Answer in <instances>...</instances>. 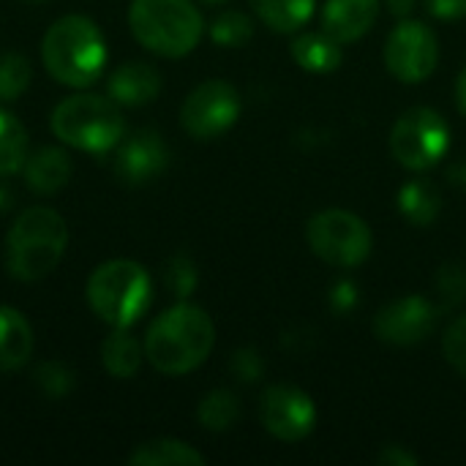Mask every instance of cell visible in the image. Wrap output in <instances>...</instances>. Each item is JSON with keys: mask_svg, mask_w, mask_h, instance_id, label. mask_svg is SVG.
I'll use <instances>...</instances> for the list:
<instances>
[{"mask_svg": "<svg viewBox=\"0 0 466 466\" xmlns=\"http://www.w3.org/2000/svg\"><path fill=\"white\" fill-rule=\"evenodd\" d=\"M429 14L445 22H456L466 16V0H423Z\"/></svg>", "mask_w": 466, "mask_h": 466, "instance_id": "1f68e13d", "label": "cell"}, {"mask_svg": "<svg viewBox=\"0 0 466 466\" xmlns=\"http://www.w3.org/2000/svg\"><path fill=\"white\" fill-rule=\"evenodd\" d=\"M68 243L66 221L52 208H27L5 238V265L16 281H41L63 259Z\"/></svg>", "mask_w": 466, "mask_h": 466, "instance_id": "3957f363", "label": "cell"}, {"mask_svg": "<svg viewBox=\"0 0 466 466\" xmlns=\"http://www.w3.org/2000/svg\"><path fill=\"white\" fill-rule=\"evenodd\" d=\"M448 177H451V183H453V186H459V188H466V158H464V161H459V164H453V167H451Z\"/></svg>", "mask_w": 466, "mask_h": 466, "instance_id": "d590c367", "label": "cell"}, {"mask_svg": "<svg viewBox=\"0 0 466 466\" xmlns=\"http://www.w3.org/2000/svg\"><path fill=\"white\" fill-rule=\"evenodd\" d=\"M442 352H445V360H448L461 377H466V317L453 319V322L445 328Z\"/></svg>", "mask_w": 466, "mask_h": 466, "instance_id": "f1b7e54d", "label": "cell"}, {"mask_svg": "<svg viewBox=\"0 0 466 466\" xmlns=\"http://www.w3.org/2000/svg\"><path fill=\"white\" fill-rule=\"evenodd\" d=\"M25 3H41V0H25Z\"/></svg>", "mask_w": 466, "mask_h": 466, "instance_id": "ab89813d", "label": "cell"}, {"mask_svg": "<svg viewBox=\"0 0 466 466\" xmlns=\"http://www.w3.org/2000/svg\"><path fill=\"white\" fill-rule=\"evenodd\" d=\"M52 131L55 137L76 150L87 153H106L117 147L126 134L120 104L109 96L79 93L63 98L52 112Z\"/></svg>", "mask_w": 466, "mask_h": 466, "instance_id": "8992f818", "label": "cell"}, {"mask_svg": "<svg viewBox=\"0 0 466 466\" xmlns=\"http://www.w3.org/2000/svg\"><path fill=\"white\" fill-rule=\"evenodd\" d=\"M216 344V328L205 309L177 303L158 314L145 336V358L161 374L180 377L199 369Z\"/></svg>", "mask_w": 466, "mask_h": 466, "instance_id": "6da1fadb", "label": "cell"}, {"mask_svg": "<svg viewBox=\"0 0 466 466\" xmlns=\"http://www.w3.org/2000/svg\"><path fill=\"white\" fill-rule=\"evenodd\" d=\"M128 464L134 466H202L205 464V456L183 442V440H150L145 445H139L131 456H128Z\"/></svg>", "mask_w": 466, "mask_h": 466, "instance_id": "d6986e66", "label": "cell"}, {"mask_svg": "<svg viewBox=\"0 0 466 466\" xmlns=\"http://www.w3.org/2000/svg\"><path fill=\"white\" fill-rule=\"evenodd\" d=\"M388 8H390V14H393V16L404 19V16H410V14H412L415 0H388Z\"/></svg>", "mask_w": 466, "mask_h": 466, "instance_id": "e575fe53", "label": "cell"}, {"mask_svg": "<svg viewBox=\"0 0 466 466\" xmlns=\"http://www.w3.org/2000/svg\"><path fill=\"white\" fill-rule=\"evenodd\" d=\"M106 93L120 106H142V104H150L161 93V74L153 66H147V63H126V66H120L109 76Z\"/></svg>", "mask_w": 466, "mask_h": 466, "instance_id": "9a60e30c", "label": "cell"}, {"mask_svg": "<svg viewBox=\"0 0 466 466\" xmlns=\"http://www.w3.org/2000/svg\"><path fill=\"white\" fill-rule=\"evenodd\" d=\"M145 358V347L137 344L134 336L126 333V328H115L101 341V363L115 380H128L139 371Z\"/></svg>", "mask_w": 466, "mask_h": 466, "instance_id": "44dd1931", "label": "cell"}, {"mask_svg": "<svg viewBox=\"0 0 466 466\" xmlns=\"http://www.w3.org/2000/svg\"><path fill=\"white\" fill-rule=\"evenodd\" d=\"M25 183L35 194H55L71 177V158L60 147H41L25 158Z\"/></svg>", "mask_w": 466, "mask_h": 466, "instance_id": "2e32d148", "label": "cell"}, {"mask_svg": "<svg viewBox=\"0 0 466 466\" xmlns=\"http://www.w3.org/2000/svg\"><path fill=\"white\" fill-rule=\"evenodd\" d=\"M309 248L330 268H358L369 259L374 248V235L369 224L341 208H328L309 218L306 224Z\"/></svg>", "mask_w": 466, "mask_h": 466, "instance_id": "52a82bcc", "label": "cell"}, {"mask_svg": "<svg viewBox=\"0 0 466 466\" xmlns=\"http://www.w3.org/2000/svg\"><path fill=\"white\" fill-rule=\"evenodd\" d=\"M128 25L134 38L161 57L188 55L205 33V19L191 0H134Z\"/></svg>", "mask_w": 466, "mask_h": 466, "instance_id": "5b68a950", "label": "cell"}, {"mask_svg": "<svg viewBox=\"0 0 466 466\" xmlns=\"http://www.w3.org/2000/svg\"><path fill=\"white\" fill-rule=\"evenodd\" d=\"M399 210L415 227H431L440 218L442 197L431 180H410L399 191Z\"/></svg>", "mask_w": 466, "mask_h": 466, "instance_id": "ffe728a7", "label": "cell"}, {"mask_svg": "<svg viewBox=\"0 0 466 466\" xmlns=\"http://www.w3.org/2000/svg\"><path fill=\"white\" fill-rule=\"evenodd\" d=\"M164 281L172 289V295H177L180 300H186L197 289V265L186 254H177V257H172L167 262Z\"/></svg>", "mask_w": 466, "mask_h": 466, "instance_id": "83f0119b", "label": "cell"}, {"mask_svg": "<svg viewBox=\"0 0 466 466\" xmlns=\"http://www.w3.org/2000/svg\"><path fill=\"white\" fill-rule=\"evenodd\" d=\"M33 380H35V385H38L46 396H52V399L68 396L71 388H74V374H71V369L63 366L60 360H44V363L35 369Z\"/></svg>", "mask_w": 466, "mask_h": 466, "instance_id": "4316f807", "label": "cell"}, {"mask_svg": "<svg viewBox=\"0 0 466 466\" xmlns=\"http://www.w3.org/2000/svg\"><path fill=\"white\" fill-rule=\"evenodd\" d=\"M456 104H459V112L466 117V68L459 74V82H456Z\"/></svg>", "mask_w": 466, "mask_h": 466, "instance_id": "8d00e7d4", "label": "cell"}, {"mask_svg": "<svg viewBox=\"0 0 466 466\" xmlns=\"http://www.w3.org/2000/svg\"><path fill=\"white\" fill-rule=\"evenodd\" d=\"M451 147V126L431 106L407 109L390 131V153L410 172L434 169Z\"/></svg>", "mask_w": 466, "mask_h": 466, "instance_id": "ba28073f", "label": "cell"}, {"mask_svg": "<svg viewBox=\"0 0 466 466\" xmlns=\"http://www.w3.org/2000/svg\"><path fill=\"white\" fill-rule=\"evenodd\" d=\"M27 158V131L11 115L0 109V175H14Z\"/></svg>", "mask_w": 466, "mask_h": 466, "instance_id": "cb8c5ba5", "label": "cell"}, {"mask_svg": "<svg viewBox=\"0 0 466 466\" xmlns=\"http://www.w3.org/2000/svg\"><path fill=\"white\" fill-rule=\"evenodd\" d=\"M248 5L270 30L295 33L311 19L317 0H248Z\"/></svg>", "mask_w": 466, "mask_h": 466, "instance_id": "7402d4cb", "label": "cell"}, {"mask_svg": "<svg viewBox=\"0 0 466 466\" xmlns=\"http://www.w3.org/2000/svg\"><path fill=\"white\" fill-rule=\"evenodd\" d=\"M232 371H235L243 382H257V380L262 377L265 366H262V358H259L254 350H240V352H235V358H232Z\"/></svg>", "mask_w": 466, "mask_h": 466, "instance_id": "4dcf8cb0", "label": "cell"}, {"mask_svg": "<svg viewBox=\"0 0 466 466\" xmlns=\"http://www.w3.org/2000/svg\"><path fill=\"white\" fill-rule=\"evenodd\" d=\"M197 418L208 431H229L240 420V401L232 390H213L199 401Z\"/></svg>", "mask_w": 466, "mask_h": 466, "instance_id": "603a6c76", "label": "cell"}, {"mask_svg": "<svg viewBox=\"0 0 466 466\" xmlns=\"http://www.w3.org/2000/svg\"><path fill=\"white\" fill-rule=\"evenodd\" d=\"M355 303H358V295H355V287H352L350 281H341V284L333 287V306H336L339 311H347V309H352Z\"/></svg>", "mask_w": 466, "mask_h": 466, "instance_id": "836d02e7", "label": "cell"}, {"mask_svg": "<svg viewBox=\"0 0 466 466\" xmlns=\"http://www.w3.org/2000/svg\"><path fill=\"white\" fill-rule=\"evenodd\" d=\"M251 35H254V22L243 11L229 8L210 22V38L221 46H243Z\"/></svg>", "mask_w": 466, "mask_h": 466, "instance_id": "d4e9b609", "label": "cell"}, {"mask_svg": "<svg viewBox=\"0 0 466 466\" xmlns=\"http://www.w3.org/2000/svg\"><path fill=\"white\" fill-rule=\"evenodd\" d=\"M380 19V0H328L322 8V30L339 44L360 41Z\"/></svg>", "mask_w": 466, "mask_h": 466, "instance_id": "5bb4252c", "label": "cell"}, {"mask_svg": "<svg viewBox=\"0 0 466 466\" xmlns=\"http://www.w3.org/2000/svg\"><path fill=\"white\" fill-rule=\"evenodd\" d=\"M388 71L407 85L426 82L440 66V38L418 19H401L385 41Z\"/></svg>", "mask_w": 466, "mask_h": 466, "instance_id": "9c48e42d", "label": "cell"}, {"mask_svg": "<svg viewBox=\"0 0 466 466\" xmlns=\"http://www.w3.org/2000/svg\"><path fill=\"white\" fill-rule=\"evenodd\" d=\"M440 295L451 303V306H456V303H461L466 300V270L464 268H456V265H448V268H442V273H440Z\"/></svg>", "mask_w": 466, "mask_h": 466, "instance_id": "f546056e", "label": "cell"}, {"mask_svg": "<svg viewBox=\"0 0 466 466\" xmlns=\"http://www.w3.org/2000/svg\"><path fill=\"white\" fill-rule=\"evenodd\" d=\"M41 57L52 79L68 87H87L106 68V41L93 19L71 14L49 25Z\"/></svg>", "mask_w": 466, "mask_h": 466, "instance_id": "7a4b0ae2", "label": "cell"}, {"mask_svg": "<svg viewBox=\"0 0 466 466\" xmlns=\"http://www.w3.org/2000/svg\"><path fill=\"white\" fill-rule=\"evenodd\" d=\"M380 464L385 466H415L418 464V459L410 453V451H404L401 445H388L382 453H380Z\"/></svg>", "mask_w": 466, "mask_h": 466, "instance_id": "d6a6232c", "label": "cell"}, {"mask_svg": "<svg viewBox=\"0 0 466 466\" xmlns=\"http://www.w3.org/2000/svg\"><path fill=\"white\" fill-rule=\"evenodd\" d=\"M259 420L270 437L281 442H300L314 431L317 407L300 388L270 385L259 399Z\"/></svg>", "mask_w": 466, "mask_h": 466, "instance_id": "8fae6325", "label": "cell"}, {"mask_svg": "<svg viewBox=\"0 0 466 466\" xmlns=\"http://www.w3.org/2000/svg\"><path fill=\"white\" fill-rule=\"evenodd\" d=\"M440 319V309L420 295H407L388 303L374 317V333L380 341L393 347H415L426 341Z\"/></svg>", "mask_w": 466, "mask_h": 466, "instance_id": "7c38bea8", "label": "cell"}, {"mask_svg": "<svg viewBox=\"0 0 466 466\" xmlns=\"http://www.w3.org/2000/svg\"><path fill=\"white\" fill-rule=\"evenodd\" d=\"M292 57L309 74H330L341 66V44L325 30L300 33L292 41Z\"/></svg>", "mask_w": 466, "mask_h": 466, "instance_id": "ac0fdd59", "label": "cell"}, {"mask_svg": "<svg viewBox=\"0 0 466 466\" xmlns=\"http://www.w3.org/2000/svg\"><path fill=\"white\" fill-rule=\"evenodd\" d=\"M238 117L240 96L224 79H208L197 85L180 106V123L194 139H216L227 134L238 123Z\"/></svg>", "mask_w": 466, "mask_h": 466, "instance_id": "30bf717a", "label": "cell"}, {"mask_svg": "<svg viewBox=\"0 0 466 466\" xmlns=\"http://www.w3.org/2000/svg\"><path fill=\"white\" fill-rule=\"evenodd\" d=\"M33 68L25 55L19 52H3L0 55V101L19 98L30 85Z\"/></svg>", "mask_w": 466, "mask_h": 466, "instance_id": "484cf974", "label": "cell"}, {"mask_svg": "<svg viewBox=\"0 0 466 466\" xmlns=\"http://www.w3.org/2000/svg\"><path fill=\"white\" fill-rule=\"evenodd\" d=\"M8 208H11V191L0 183V213L8 210Z\"/></svg>", "mask_w": 466, "mask_h": 466, "instance_id": "74e56055", "label": "cell"}, {"mask_svg": "<svg viewBox=\"0 0 466 466\" xmlns=\"http://www.w3.org/2000/svg\"><path fill=\"white\" fill-rule=\"evenodd\" d=\"M202 3H210V5H221V3H227V0H202Z\"/></svg>", "mask_w": 466, "mask_h": 466, "instance_id": "f35d334b", "label": "cell"}, {"mask_svg": "<svg viewBox=\"0 0 466 466\" xmlns=\"http://www.w3.org/2000/svg\"><path fill=\"white\" fill-rule=\"evenodd\" d=\"M169 164L167 142L158 131L142 128L117 142L115 175L126 186H145L156 180Z\"/></svg>", "mask_w": 466, "mask_h": 466, "instance_id": "4fadbf2b", "label": "cell"}, {"mask_svg": "<svg viewBox=\"0 0 466 466\" xmlns=\"http://www.w3.org/2000/svg\"><path fill=\"white\" fill-rule=\"evenodd\" d=\"M85 295L101 322L109 328H131L153 303V281L139 262L112 259L90 273Z\"/></svg>", "mask_w": 466, "mask_h": 466, "instance_id": "277c9868", "label": "cell"}, {"mask_svg": "<svg viewBox=\"0 0 466 466\" xmlns=\"http://www.w3.org/2000/svg\"><path fill=\"white\" fill-rule=\"evenodd\" d=\"M33 355V330L27 319L11 309L0 306V371L22 369Z\"/></svg>", "mask_w": 466, "mask_h": 466, "instance_id": "e0dca14e", "label": "cell"}]
</instances>
